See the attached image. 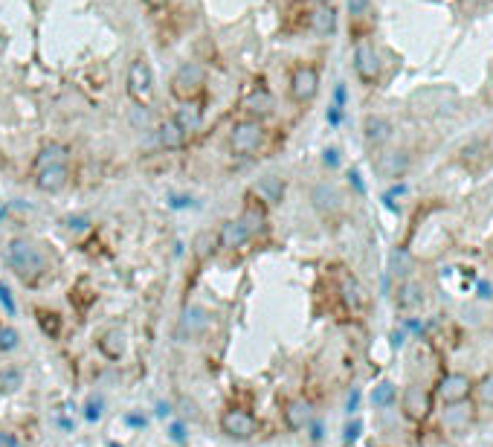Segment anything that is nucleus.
Masks as SVG:
<instances>
[{"mask_svg":"<svg viewBox=\"0 0 493 447\" xmlns=\"http://www.w3.org/2000/svg\"><path fill=\"white\" fill-rule=\"evenodd\" d=\"M467 3H488V0H467Z\"/></svg>","mask_w":493,"mask_h":447,"instance_id":"nucleus-47","label":"nucleus"},{"mask_svg":"<svg viewBox=\"0 0 493 447\" xmlns=\"http://www.w3.org/2000/svg\"><path fill=\"white\" fill-rule=\"evenodd\" d=\"M429 409H433V398H429V392L424 387H409V389L403 392V413H406V418L424 421L429 415Z\"/></svg>","mask_w":493,"mask_h":447,"instance_id":"nucleus-8","label":"nucleus"},{"mask_svg":"<svg viewBox=\"0 0 493 447\" xmlns=\"http://www.w3.org/2000/svg\"><path fill=\"white\" fill-rule=\"evenodd\" d=\"M128 421H131V424H134V427H140V424H145V418H140V415H131Z\"/></svg>","mask_w":493,"mask_h":447,"instance_id":"nucleus-45","label":"nucleus"},{"mask_svg":"<svg viewBox=\"0 0 493 447\" xmlns=\"http://www.w3.org/2000/svg\"><path fill=\"white\" fill-rule=\"evenodd\" d=\"M99 349H102L110 360H116L125 354V334H122L119 328H110L102 334V340H99Z\"/></svg>","mask_w":493,"mask_h":447,"instance_id":"nucleus-20","label":"nucleus"},{"mask_svg":"<svg viewBox=\"0 0 493 447\" xmlns=\"http://www.w3.org/2000/svg\"><path fill=\"white\" fill-rule=\"evenodd\" d=\"M6 262L9 267L18 273V276L23 282H38L44 273L49 270V262H47V256L38 244H32L27 239H15L9 247H6Z\"/></svg>","mask_w":493,"mask_h":447,"instance_id":"nucleus-1","label":"nucleus"},{"mask_svg":"<svg viewBox=\"0 0 493 447\" xmlns=\"http://www.w3.org/2000/svg\"><path fill=\"white\" fill-rule=\"evenodd\" d=\"M99 415H102V409H99V404H90V407H88V418H90V421H96Z\"/></svg>","mask_w":493,"mask_h":447,"instance_id":"nucleus-38","label":"nucleus"},{"mask_svg":"<svg viewBox=\"0 0 493 447\" xmlns=\"http://www.w3.org/2000/svg\"><path fill=\"white\" fill-rule=\"evenodd\" d=\"M70 157V148L64 143H49L41 148V154L35 157V171L38 169H47V166H58V163H67Z\"/></svg>","mask_w":493,"mask_h":447,"instance_id":"nucleus-14","label":"nucleus"},{"mask_svg":"<svg viewBox=\"0 0 493 447\" xmlns=\"http://www.w3.org/2000/svg\"><path fill=\"white\" fill-rule=\"evenodd\" d=\"M21 387V375L15 369H6V372H0V389H6V392H15Z\"/></svg>","mask_w":493,"mask_h":447,"instance_id":"nucleus-30","label":"nucleus"},{"mask_svg":"<svg viewBox=\"0 0 493 447\" xmlns=\"http://www.w3.org/2000/svg\"><path fill=\"white\" fill-rule=\"evenodd\" d=\"M157 140L163 148H180L186 143V131H183L175 119H166V122H160V128H157Z\"/></svg>","mask_w":493,"mask_h":447,"instance_id":"nucleus-18","label":"nucleus"},{"mask_svg":"<svg viewBox=\"0 0 493 447\" xmlns=\"http://www.w3.org/2000/svg\"><path fill=\"white\" fill-rule=\"evenodd\" d=\"M253 192L258 195V201L279 204L281 197H285V183H281V178H276V175H267V178H262L253 186Z\"/></svg>","mask_w":493,"mask_h":447,"instance_id":"nucleus-13","label":"nucleus"},{"mask_svg":"<svg viewBox=\"0 0 493 447\" xmlns=\"http://www.w3.org/2000/svg\"><path fill=\"white\" fill-rule=\"evenodd\" d=\"M314 3H319V6H323V3H331V0H314Z\"/></svg>","mask_w":493,"mask_h":447,"instance_id":"nucleus-48","label":"nucleus"},{"mask_svg":"<svg viewBox=\"0 0 493 447\" xmlns=\"http://www.w3.org/2000/svg\"><path fill=\"white\" fill-rule=\"evenodd\" d=\"M238 221L244 224V230L250 232V239H253V235H262L267 230V209H264V204L255 201V197H250V201L244 204V213H241Z\"/></svg>","mask_w":493,"mask_h":447,"instance_id":"nucleus-12","label":"nucleus"},{"mask_svg":"<svg viewBox=\"0 0 493 447\" xmlns=\"http://www.w3.org/2000/svg\"><path fill=\"white\" fill-rule=\"evenodd\" d=\"M314 439H323V424H314V433H311Z\"/></svg>","mask_w":493,"mask_h":447,"instance_id":"nucleus-46","label":"nucleus"},{"mask_svg":"<svg viewBox=\"0 0 493 447\" xmlns=\"http://www.w3.org/2000/svg\"><path fill=\"white\" fill-rule=\"evenodd\" d=\"M334 99H337V108H342V105H345V84H340V88L334 90Z\"/></svg>","mask_w":493,"mask_h":447,"instance_id":"nucleus-37","label":"nucleus"},{"mask_svg":"<svg viewBox=\"0 0 493 447\" xmlns=\"http://www.w3.org/2000/svg\"><path fill=\"white\" fill-rule=\"evenodd\" d=\"M311 29H314L316 35H331V32L337 29V12L331 9L328 3L316 6V9L311 12Z\"/></svg>","mask_w":493,"mask_h":447,"instance_id":"nucleus-15","label":"nucleus"},{"mask_svg":"<svg viewBox=\"0 0 493 447\" xmlns=\"http://www.w3.org/2000/svg\"><path fill=\"white\" fill-rule=\"evenodd\" d=\"M319 90V73L311 64H299L290 76V96L296 102H311Z\"/></svg>","mask_w":493,"mask_h":447,"instance_id":"nucleus-6","label":"nucleus"},{"mask_svg":"<svg viewBox=\"0 0 493 447\" xmlns=\"http://www.w3.org/2000/svg\"><path fill=\"white\" fill-rule=\"evenodd\" d=\"M270 105H273V99H270L267 90H255L253 96H246V99H244V108H246V110H253V114H267Z\"/></svg>","mask_w":493,"mask_h":447,"instance_id":"nucleus-24","label":"nucleus"},{"mask_svg":"<svg viewBox=\"0 0 493 447\" xmlns=\"http://www.w3.org/2000/svg\"><path fill=\"white\" fill-rule=\"evenodd\" d=\"M285 421H288L290 430H302L307 421H311V404L302 401V398L288 401V407H285Z\"/></svg>","mask_w":493,"mask_h":447,"instance_id":"nucleus-17","label":"nucleus"},{"mask_svg":"<svg viewBox=\"0 0 493 447\" xmlns=\"http://www.w3.org/2000/svg\"><path fill=\"white\" fill-rule=\"evenodd\" d=\"M360 430H363V424H360V421H351V424L345 427V442H354L357 436H360Z\"/></svg>","mask_w":493,"mask_h":447,"instance_id":"nucleus-34","label":"nucleus"},{"mask_svg":"<svg viewBox=\"0 0 493 447\" xmlns=\"http://www.w3.org/2000/svg\"><path fill=\"white\" fill-rule=\"evenodd\" d=\"M218 244V235H212V232H201L197 235V241H194V253H197V258H206L209 253H212V247Z\"/></svg>","mask_w":493,"mask_h":447,"instance_id":"nucleus-28","label":"nucleus"},{"mask_svg":"<svg viewBox=\"0 0 493 447\" xmlns=\"http://www.w3.org/2000/svg\"><path fill=\"white\" fill-rule=\"evenodd\" d=\"M203 88H206V70L201 64H194V61L180 64L177 73L171 76V93H175L180 102H194V99L203 93Z\"/></svg>","mask_w":493,"mask_h":447,"instance_id":"nucleus-2","label":"nucleus"},{"mask_svg":"<svg viewBox=\"0 0 493 447\" xmlns=\"http://www.w3.org/2000/svg\"><path fill=\"white\" fill-rule=\"evenodd\" d=\"M342 300L349 302L351 308H360L366 302V296H363V288L357 285V279L351 276H342Z\"/></svg>","mask_w":493,"mask_h":447,"instance_id":"nucleus-23","label":"nucleus"},{"mask_svg":"<svg viewBox=\"0 0 493 447\" xmlns=\"http://www.w3.org/2000/svg\"><path fill=\"white\" fill-rule=\"evenodd\" d=\"M142 3H145V6H151V9H160V6H166L168 0H142Z\"/></svg>","mask_w":493,"mask_h":447,"instance_id":"nucleus-41","label":"nucleus"},{"mask_svg":"<svg viewBox=\"0 0 493 447\" xmlns=\"http://www.w3.org/2000/svg\"><path fill=\"white\" fill-rule=\"evenodd\" d=\"M168 433H171V439H175V442H183V439H186V430H183V424H171Z\"/></svg>","mask_w":493,"mask_h":447,"instance_id":"nucleus-36","label":"nucleus"},{"mask_svg":"<svg viewBox=\"0 0 493 447\" xmlns=\"http://www.w3.org/2000/svg\"><path fill=\"white\" fill-rule=\"evenodd\" d=\"M128 96L137 105H148L154 96V73L145 58H134L128 67Z\"/></svg>","mask_w":493,"mask_h":447,"instance_id":"nucleus-4","label":"nucleus"},{"mask_svg":"<svg viewBox=\"0 0 493 447\" xmlns=\"http://www.w3.org/2000/svg\"><path fill=\"white\" fill-rule=\"evenodd\" d=\"M186 201H189V197H180V195H177L175 201H171V206H177V209H180V206H186Z\"/></svg>","mask_w":493,"mask_h":447,"instance_id":"nucleus-42","label":"nucleus"},{"mask_svg":"<svg viewBox=\"0 0 493 447\" xmlns=\"http://www.w3.org/2000/svg\"><path fill=\"white\" fill-rule=\"evenodd\" d=\"M206 322H209V314L203 311V308H189L186 317H183V326H180V334L183 337H194V334H201L206 328Z\"/></svg>","mask_w":493,"mask_h":447,"instance_id":"nucleus-21","label":"nucleus"},{"mask_svg":"<svg viewBox=\"0 0 493 447\" xmlns=\"http://www.w3.org/2000/svg\"><path fill=\"white\" fill-rule=\"evenodd\" d=\"M314 206L316 209H323V213H334V209H340V192L334 189V186H328V183H319L316 189H314Z\"/></svg>","mask_w":493,"mask_h":447,"instance_id":"nucleus-19","label":"nucleus"},{"mask_svg":"<svg viewBox=\"0 0 493 447\" xmlns=\"http://www.w3.org/2000/svg\"><path fill=\"white\" fill-rule=\"evenodd\" d=\"M38 322H41V328L49 334V337H58V331H61V319L55 311H38Z\"/></svg>","mask_w":493,"mask_h":447,"instance_id":"nucleus-27","label":"nucleus"},{"mask_svg":"<svg viewBox=\"0 0 493 447\" xmlns=\"http://www.w3.org/2000/svg\"><path fill=\"white\" fill-rule=\"evenodd\" d=\"M264 140H267V131H264V125L258 119H241V122L232 125V134H229L232 152L244 154V157L255 154L258 148L264 145Z\"/></svg>","mask_w":493,"mask_h":447,"instance_id":"nucleus-3","label":"nucleus"},{"mask_svg":"<svg viewBox=\"0 0 493 447\" xmlns=\"http://www.w3.org/2000/svg\"><path fill=\"white\" fill-rule=\"evenodd\" d=\"M67 180H70V169H67V163L47 166V169H38V171H35V186H38L41 192H58V189H64Z\"/></svg>","mask_w":493,"mask_h":447,"instance_id":"nucleus-9","label":"nucleus"},{"mask_svg":"<svg viewBox=\"0 0 493 447\" xmlns=\"http://www.w3.org/2000/svg\"><path fill=\"white\" fill-rule=\"evenodd\" d=\"M366 9H368V0H349V15L351 18H360Z\"/></svg>","mask_w":493,"mask_h":447,"instance_id":"nucleus-33","label":"nucleus"},{"mask_svg":"<svg viewBox=\"0 0 493 447\" xmlns=\"http://www.w3.org/2000/svg\"><path fill=\"white\" fill-rule=\"evenodd\" d=\"M220 430L227 433L229 439H253L258 430V421L253 418V413L246 409H227L224 418H220Z\"/></svg>","mask_w":493,"mask_h":447,"instance_id":"nucleus-5","label":"nucleus"},{"mask_svg":"<svg viewBox=\"0 0 493 447\" xmlns=\"http://www.w3.org/2000/svg\"><path fill=\"white\" fill-rule=\"evenodd\" d=\"M0 302H3L6 308V314H15V300H12V291L6 288L3 282H0Z\"/></svg>","mask_w":493,"mask_h":447,"instance_id":"nucleus-32","label":"nucleus"},{"mask_svg":"<svg viewBox=\"0 0 493 447\" xmlns=\"http://www.w3.org/2000/svg\"><path fill=\"white\" fill-rule=\"evenodd\" d=\"M406 328H409V331H421V322H415V319H409V322H406Z\"/></svg>","mask_w":493,"mask_h":447,"instance_id":"nucleus-43","label":"nucleus"},{"mask_svg":"<svg viewBox=\"0 0 493 447\" xmlns=\"http://www.w3.org/2000/svg\"><path fill=\"white\" fill-rule=\"evenodd\" d=\"M357 401H360V392H351L349 395V413H354V409H357Z\"/></svg>","mask_w":493,"mask_h":447,"instance_id":"nucleus-39","label":"nucleus"},{"mask_svg":"<svg viewBox=\"0 0 493 447\" xmlns=\"http://www.w3.org/2000/svg\"><path fill=\"white\" fill-rule=\"evenodd\" d=\"M18 346V331L15 328H0V349H15Z\"/></svg>","mask_w":493,"mask_h":447,"instance_id":"nucleus-31","label":"nucleus"},{"mask_svg":"<svg viewBox=\"0 0 493 447\" xmlns=\"http://www.w3.org/2000/svg\"><path fill=\"white\" fill-rule=\"evenodd\" d=\"M171 413V407L168 404H160V409H157V415H168Z\"/></svg>","mask_w":493,"mask_h":447,"instance_id":"nucleus-44","label":"nucleus"},{"mask_svg":"<svg viewBox=\"0 0 493 447\" xmlns=\"http://www.w3.org/2000/svg\"><path fill=\"white\" fill-rule=\"evenodd\" d=\"M354 67H357V76L363 82H375L380 76V61L372 44H360L354 53Z\"/></svg>","mask_w":493,"mask_h":447,"instance_id":"nucleus-11","label":"nucleus"},{"mask_svg":"<svg viewBox=\"0 0 493 447\" xmlns=\"http://www.w3.org/2000/svg\"><path fill=\"white\" fill-rule=\"evenodd\" d=\"M175 122L177 125L186 131V134H192V131H197L201 128V122H203V110L197 108V102H183L180 108H177V114H175Z\"/></svg>","mask_w":493,"mask_h":447,"instance_id":"nucleus-16","label":"nucleus"},{"mask_svg":"<svg viewBox=\"0 0 493 447\" xmlns=\"http://www.w3.org/2000/svg\"><path fill=\"white\" fill-rule=\"evenodd\" d=\"M325 163H328V166H337V152H334V148H331V152H325Z\"/></svg>","mask_w":493,"mask_h":447,"instance_id":"nucleus-40","label":"nucleus"},{"mask_svg":"<svg viewBox=\"0 0 493 447\" xmlns=\"http://www.w3.org/2000/svg\"><path fill=\"white\" fill-rule=\"evenodd\" d=\"M250 241V232L244 230V224L238 218H229L220 224V230H218V244L224 247V250H241V247Z\"/></svg>","mask_w":493,"mask_h":447,"instance_id":"nucleus-10","label":"nucleus"},{"mask_svg":"<svg viewBox=\"0 0 493 447\" xmlns=\"http://www.w3.org/2000/svg\"><path fill=\"white\" fill-rule=\"evenodd\" d=\"M389 122L383 117H368L366 119V140L368 143H383L386 136H389Z\"/></svg>","mask_w":493,"mask_h":447,"instance_id":"nucleus-22","label":"nucleus"},{"mask_svg":"<svg viewBox=\"0 0 493 447\" xmlns=\"http://www.w3.org/2000/svg\"><path fill=\"white\" fill-rule=\"evenodd\" d=\"M470 392H473V380L462 375V372H450L438 383V395L447 404H462L464 398H470Z\"/></svg>","mask_w":493,"mask_h":447,"instance_id":"nucleus-7","label":"nucleus"},{"mask_svg":"<svg viewBox=\"0 0 493 447\" xmlns=\"http://www.w3.org/2000/svg\"><path fill=\"white\" fill-rule=\"evenodd\" d=\"M421 300H424V296H421V288H418V285H403V288H401V296H398V305L406 311V308L421 305Z\"/></svg>","mask_w":493,"mask_h":447,"instance_id":"nucleus-25","label":"nucleus"},{"mask_svg":"<svg viewBox=\"0 0 493 447\" xmlns=\"http://www.w3.org/2000/svg\"><path fill=\"white\" fill-rule=\"evenodd\" d=\"M394 398H398V389H394V383H380V387H375V395H372V401L375 407H389L394 404Z\"/></svg>","mask_w":493,"mask_h":447,"instance_id":"nucleus-26","label":"nucleus"},{"mask_svg":"<svg viewBox=\"0 0 493 447\" xmlns=\"http://www.w3.org/2000/svg\"><path fill=\"white\" fill-rule=\"evenodd\" d=\"M476 395H479V401H482L485 407H493V372H488V375L479 380Z\"/></svg>","mask_w":493,"mask_h":447,"instance_id":"nucleus-29","label":"nucleus"},{"mask_svg":"<svg viewBox=\"0 0 493 447\" xmlns=\"http://www.w3.org/2000/svg\"><path fill=\"white\" fill-rule=\"evenodd\" d=\"M0 447H18V439L12 436V433L6 430H0Z\"/></svg>","mask_w":493,"mask_h":447,"instance_id":"nucleus-35","label":"nucleus"}]
</instances>
